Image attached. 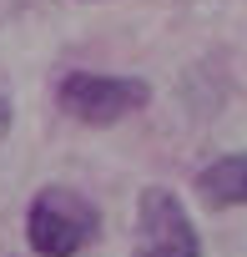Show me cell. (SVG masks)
<instances>
[{"mask_svg": "<svg viewBox=\"0 0 247 257\" xmlns=\"http://www.w3.org/2000/svg\"><path fill=\"white\" fill-rule=\"evenodd\" d=\"M197 197L207 202V207H217V212H227V207H247V152H227V157H217L212 167H202L197 172Z\"/></svg>", "mask_w": 247, "mask_h": 257, "instance_id": "4", "label": "cell"}, {"mask_svg": "<svg viewBox=\"0 0 247 257\" xmlns=\"http://www.w3.org/2000/svg\"><path fill=\"white\" fill-rule=\"evenodd\" d=\"M152 101V86L142 76H96V71H71L56 86V106L81 121V126H116L137 116Z\"/></svg>", "mask_w": 247, "mask_h": 257, "instance_id": "2", "label": "cell"}, {"mask_svg": "<svg viewBox=\"0 0 247 257\" xmlns=\"http://www.w3.org/2000/svg\"><path fill=\"white\" fill-rule=\"evenodd\" d=\"M132 257H202L197 222H192V212L182 207L177 192H167V187H147L142 192Z\"/></svg>", "mask_w": 247, "mask_h": 257, "instance_id": "3", "label": "cell"}, {"mask_svg": "<svg viewBox=\"0 0 247 257\" xmlns=\"http://www.w3.org/2000/svg\"><path fill=\"white\" fill-rule=\"evenodd\" d=\"M11 121H16V111H11V101H6V96H0V137L11 132Z\"/></svg>", "mask_w": 247, "mask_h": 257, "instance_id": "5", "label": "cell"}, {"mask_svg": "<svg viewBox=\"0 0 247 257\" xmlns=\"http://www.w3.org/2000/svg\"><path fill=\"white\" fill-rule=\"evenodd\" d=\"M101 232V212L76 187H41L26 212V242L36 257H81Z\"/></svg>", "mask_w": 247, "mask_h": 257, "instance_id": "1", "label": "cell"}]
</instances>
